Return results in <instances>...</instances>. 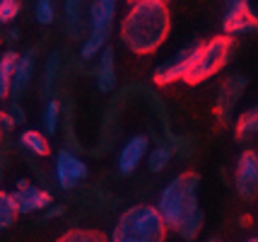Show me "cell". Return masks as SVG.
<instances>
[{
	"label": "cell",
	"instance_id": "6da1fadb",
	"mask_svg": "<svg viewBox=\"0 0 258 242\" xmlns=\"http://www.w3.org/2000/svg\"><path fill=\"white\" fill-rule=\"evenodd\" d=\"M169 29H171V15L167 3H135L121 20L118 36L131 54L150 56L167 41Z\"/></svg>",
	"mask_w": 258,
	"mask_h": 242
},
{
	"label": "cell",
	"instance_id": "7a4b0ae2",
	"mask_svg": "<svg viewBox=\"0 0 258 242\" xmlns=\"http://www.w3.org/2000/svg\"><path fill=\"white\" fill-rule=\"evenodd\" d=\"M167 232L169 228L157 206L135 204L116 218L109 242H164Z\"/></svg>",
	"mask_w": 258,
	"mask_h": 242
},
{
	"label": "cell",
	"instance_id": "3957f363",
	"mask_svg": "<svg viewBox=\"0 0 258 242\" xmlns=\"http://www.w3.org/2000/svg\"><path fill=\"white\" fill-rule=\"evenodd\" d=\"M198 189H201V177L196 172H181L174 177L162 191H159L157 211L167 223L169 230H176L183 218H188L198 208Z\"/></svg>",
	"mask_w": 258,
	"mask_h": 242
},
{
	"label": "cell",
	"instance_id": "277c9868",
	"mask_svg": "<svg viewBox=\"0 0 258 242\" xmlns=\"http://www.w3.org/2000/svg\"><path fill=\"white\" fill-rule=\"evenodd\" d=\"M232 49H234V39L227 34H217V36H213V39H208L205 44H198L193 66H191V70L186 73L183 82H186V85H198V82L217 75V73L229 63Z\"/></svg>",
	"mask_w": 258,
	"mask_h": 242
},
{
	"label": "cell",
	"instance_id": "5b68a950",
	"mask_svg": "<svg viewBox=\"0 0 258 242\" xmlns=\"http://www.w3.org/2000/svg\"><path fill=\"white\" fill-rule=\"evenodd\" d=\"M116 8L118 0H92L90 5V34L82 41L80 58L92 61L106 49V41L111 36L113 20H116Z\"/></svg>",
	"mask_w": 258,
	"mask_h": 242
},
{
	"label": "cell",
	"instance_id": "8992f818",
	"mask_svg": "<svg viewBox=\"0 0 258 242\" xmlns=\"http://www.w3.org/2000/svg\"><path fill=\"white\" fill-rule=\"evenodd\" d=\"M246 85H248V78L244 73H232L227 75L225 80L220 82L217 87V94H215V116L217 121L225 126L234 119V109H236V102L241 100V94L246 92Z\"/></svg>",
	"mask_w": 258,
	"mask_h": 242
},
{
	"label": "cell",
	"instance_id": "52a82bcc",
	"mask_svg": "<svg viewBox=\"0 0 258 242\" xmlns=\"http://www.w3.org/2000/svg\"><path fill=\"white\" fill-rule=\"evenodd\" d=\"M227 10L222 17V29L227 36L256 34L258 15L251 10V0H225Z\"/></svg>",
	"mask_w": 258,
	"mask_h": 242
},
{
	"label": "cell",
	"instance_id": "ba28073f",
	"mask_svg": "<svg viewBox=\"0 0 258 242\" xmlns=\"http://www.w3.org/2000/svg\"><path fill=\"white\" fill-rule=\"evenodd\" d=\"M234 189L239 199L253 201L258 199V153L256 150H241L234 167Z\"/></svg>",
	"mask_w": 258,
	"mask_h": 242
},
{
	"label": "cell",
	"instance_id": "9c48e42d",
	"mask_svg": "<svg viewBox=\"0 0 258 242\" xmlns=\"http://www.w3.org/2000/svg\"><path fill=\"white\" fill-rule=\"evenodd\" d=\"M196 51H198V44L181 49L179 54H174L169 61L159 63L157 68L152 70V82L162 87V85H171V82H176V80H183V78H186V73H188L191 66H193Z\"/></svg>",
	"mask_w": 258,
	"mask_h": 242
},
{
	"label": "cell",
	"instance_id": "30bf717a",
	"mask_svg": "<svg viewBox=\"0 0 258 242\" xmlns=\"http://www.w3.org/2000/svg\"><path fill=\"white\" fill-rule=\"evenodd\" d=\"M87 174H90L87 162L82 160L80 155H75L73 150L63 148L56 155V179L63 191H73L82 179H87Z\"/></svg>",
	"mask_w": 258,
	"mask_h": 242
},
{
	"label": "cell",
	"instance_id": "8fae6325",
	"mask_svg": "<svg viewBox=\"0 0 258 242\" xmlns=\"http://www.w3.org/2000/svg\"><path fill=\"white\" fill-rule=\"evenodd\" d=\"M150 155V138L147 136H133L131 140H125V146L118 153V172L128 177L138 170V165L143 160H147Z\"/></svg>",
	"mask_w": 258,
	"mask_h": 242
},
{
	"label": "cell",
	"instance_id": "7c38bea8",
	"mask_svg": "<svg viewBox=\"0 0 258 242\" xmlns=\"http://www.w3.org/2000/svg\"><path fill=\"white\" fill-rule=\"evenodd\" d=\"M12 199L20 208V213H36V211H46L53 206V196L41 186H24V189H15Z\"/></svg>",
	"mask_w": 258,
	"mask_h": 242
},
{
	"label": "cell",
	"instance_id": "4fadbf2b",
	"mask_svg": "<svg viewBox=\"0 0 258 242\" xmlns=\"http://www.w3.org/2000/svg\"><path fill=\"white\" fill-rule=\"evenodd\" d=\"M34 68H36V49H29L24 56H20L15 78H12V102H20L24 94L29 92L34 80Z\"/></svg>",
	"mask_w": 258,
	"mask_h": 242
},
{
	"label": "cell",
	"instance_id": "5bb4252c",
	"mask_svg": "<svg viewBox=\"0 0 258 242\" xmlns=\"http://www.w3.org/2000/svg\"><path fill=\"white\" fill-rule=\"evenodd\" d=\"M92 75L97 78V90L99 92H113L116 90V51L106 46L99 54V61L92 70Z\"/></svg>",
	"mask_w": 258,
	"mask_h": 242
},
{
	"label": "cell",
	"instance_id": "9a60e30c",
	"mask_svg": "<svg viewBox=\"0 0 258 242\" xmlns=\"http://www.w3.org/2000/svg\"><path fill=\"white\" fill-rule=\"evenodd\" d=\"M17 61H20V54L12 49L0 56V100L12 97V78H15Z\"/></svg>",
	"mask_w": 258,
	"mask_h": 242
},
{
	"label": "cell",
	"instance_id": "2e32d148",
	"mask_svg": "<svg viewBox=\"0 0 258 242\" xmlns=\"http://www.w3.org/2000/svg\"><path fill=\"white\" fill-rule=\"evenodd\" d=\"M234 136L236 140H246V138H253L258 136V104L256 107H251L246 112H241V114L236 116L234 121Z\"/></svg>",
	"mask_w": 258,
	"mask_h": 242
},
{
	"label": "cell",
	"instance_id": "e0dca14e",
	"mask_svg": "<svg viewBox=\"0 0 258 242\" xmlns=\"http://www.w3.org/2000/svg\"><path fill=\"white\" fill-rule=\"evenodd\" d=\"M82 0H66V34L70 39H82Z\"/></svg>",
	"mask_w": 258,
	"mask_h": 242
},
{
	"label": "cell",
	"instance_id": "ac0fdd59",
	"mask_svg": "<svg viewBox=\"0 0 258 242\" xmlns=\"http://www.w3.org/2000/svg\"><path fill=\"white\" fill-rule=\"evenodd\" d=\"M60 61H63V56H60L58 51H53L44 63V73H41V94L48 97V100H51L53 87H56V78H58V73H60Z\"/></svg>",
	"mask_w": 258,
	"mask_h": 242
},
{
	"label": "cell",
	"instance_id": "d6986e66",
	"mask_svg": "<svg viewBox=\"0 0 258 242\" xmlns=\"http://www.w3.org/2000/svg\"><path fill=\"white\" fill-rule=\"evenodd\" d=\"M17 140H20V146H22L24 150H29L36 158H46V155L51 153V146H48V140H46V136L41 131H34V128L22 131Z\"/></svg>",
	"mask_w": 258,
	"mask_h": 242
},
{
	"label": "cell",
	"instance_id": "ffe728a7",
	"mask_svg": "<svg viewBox=\"0 0 258 242\" xmlns=\"http://www.w3.org/2000/svg\"><path fill=\"white\" fill-rule=\"evenodd\" d=\"M171 158H174V150H171V146L169 143H159V146H155V148L150 150V155H147V170L152 174H159L164 172L169 167V162H171Z\"/></svg>",
	"mask_w": 258,
	"mask_h": 242
},
{
	"label": "cell",
	"instance_id": "44dd1931",
	"mask_svg": "<svg viewBox=\"0 0 258 242\" xmlns=\"http://www.w3.org/2000/svg\"><path fill=\"white\" fill-rule=\"evenodd\" d=\"M203 223H205V213H203V208L198 206L188 218H183V223L176 228V235H179L181 240H188V242L196 240L198 232L203 230Z\"/></svg>",
	"mask_w": 258,
	"mask_h": 242
},
{
	"label": "cell",
	"instance_id": "7402d4cb",
	"mask_svg": "<svg viewBox=\"0 0 258 242\" xmlns=\"http://www.w3.org/2000/svg\"><path fill=\"white\" fill-rule=\"evenodd\" d=\"M17 216H20V208L15 204L12 194H8V191L0 189V232L8 230L10 225H15Z\"/></svg>",
	"mask_w": 258,
	"mask_h": 242
},
{
	"label": "cell",
	"instance_id": "603a6c76",
	"mask_svg": "<svg viewBox=\"0 0 258 242\" xmlns=\"http://www.w3.org/2000/svg\"><path fill=\"white\" fill-rule=\"evenodd\" d=\"M56 242H109V237L101 230H92V228H70Z\"/></svg>",
	"mask_w": 258,
	"mask_h": 242
},
{
	"label": "cell",
	"instance_id": "cb8c5ba5",
	"mask_svg": "<svg viewBox=\"0 0 258 242\" xmlns=\"http://www.w3.org/2000/svg\"><path fill=\"white\" fill-rule=\"evenodd\" d=\"M58 121H60V104H58V100L51 97L44 109V128L48 136H56L58 133Z\"/></svg>",
	"mask_w": 258,
	"mask_h": 242
},
{
	"label": "cell",
	"instance_id": "d4e9b609",
	"mask_svg": "<svg viewBox=\"0 0 258 242\" xmlns=\"http://www.w3.org/2000/svg\"><path fill=\"white\" fill-rule=\"evenodd\" d=\"M34 15H36V22L44 24V27L53 24V20H56V5H53V0H36Z\"/></svg>",
	"mask_w": 258,
	"mask_h": 242
},
{
	"label": "cell",
	"instance_id": "484cf974",
	"mask_svg": "<svg viewBox=\"0 0 258 242\" xmlns=\"http://www.w3.org/2000/svg\"><path fill=\"white\" fill-rule=\"evenodd\" d=\"M169 146L174 153H179L181 158H191L196 153V140L188 136H169Z\"/></svg>",
	"mask_w": 258,
	"mask_h": 242
},
{
	"label": "cell",
	"instance_id": "4316f807",
	"mask_svg": "<svg viewBox=\"0 0 258 242\" xmlns=\"http://www.w3.org/2000/svg\"><path fill=\"white\" fill-rule=\"evenodd\" d=\"M20 10H22L20 0H0V24H10L12 20H17Z\"/></svg>",
	"mask_w": 258,
	"mask_h": 242
},
{
	"label": "cell",
	"instance_id": "83f0119b",
	"mask_svg": "<svg viewBox=\"0 0 258 242\" xmlns=\"http://www.w3.org/2000/svg\"><path fill=\"white\" fill-rule=\"evenodd\" d=\"M8 114H10V119L15 121V126H20V124H24V121H27V114H24V109L20 107V102H10Z\"/></svg>",
	"mask_w": 258,
	"mask_h": 242
},
{
	"label": "cell",
	"instance_id": "f1b7e54d",
	"mask_svg": "<svg viewBox=\"0 0 258 242\" xmlns=\"http://www.w3.org/2000/svg\"><path fill=\"white\" fill-rule=\"evenodd\" d=\"M66 213V208L63 206H51V208H46V213H44V220H53V218H60Z\"/></svg>",
	"mask_w": 258,
	"mask_h": 242
},
{
	"label": "cell",
	"instance_id": "f546056e",
	"mask_svg": "<svg viewBox=\"0 0 258 242\" xmlns=\"http://www.w3.org/2000/svg\"><path fill=\"white\" fill-rule=\"evenodd\" d=\"M17 39H20V32H17V29H10V32H8V41H17Z\"/></svg>",
	"mask_w": 258,
	"mask_h": 242
},
{
	"label": "cell",
	"instance_id": "4dcf8cb0",
	"mask_svg": "<svg viewBox=\"0 0 258 242\" xmlns=\"http://www.w3.org/2000/svg\"><path fill=\"white\" fill-rule=\"evenodd\" d=\"M239 225H241V228H248V225H251V216H241V218H239Z\"/></svg>",
	"mask_w": 258,
	"mask_h": 242
},
{
	"label": "cell",
	"instance_id": "1f68e13d",
	"mask_svg": "<svg viewBox=\"0 0 258 242\" xmlns=\"http://www.w3.org/2000/svg\"><path fill=\"white\" fill-rule=\"evenodd\" d=\"M5 114H8V112H0V136H3V131H5ZM5 133H8V131H5Z\"/></svg>",
	"mask_w": 258,
	"mask_h": 242
},
{
	"label": "cell",
	"instance_id": "d6a6232c",
	"mask_svg": "<svg viewBox=\"0 0 258 242\" xmlns=\"http://www.w3.org/2000/svg\"><path fill=\"white\" fill-rule=\"evenodd\" d=\"M131 5H135V3H167V0H128Z\"/></svg>",
	"mask_w": 258,
	"mask_h": 242
},
{
	"label": "cell",
	"instance_id": "836d02e7",
	"mask_svg": "<svg viewBox=\"0 0 258 242\" xmlns=\"http://www.w3.org/2000/svg\"><path fill=\"white\" fill-rule=\"evenodd\" d=\"M205 242H222V240H220V237H208Z\"/></svg>",
	"mask_w": 258,
	"mask_h": 242
},
{
	"label": "cell",
	"instance_id": "e575fe53",
	"mask_svg": "<svg viewBox=\"0 0 258 242\" xmlns=\"http://www.w3.org/2000/svg\"><path fill=\"white\" fill-rule=\"evenodd\" d=\"M244 242H258V237H248V240H244Z\"/></svg>",
	"mask_w": 258,
	"mask_h": 242
}]
</instances>
